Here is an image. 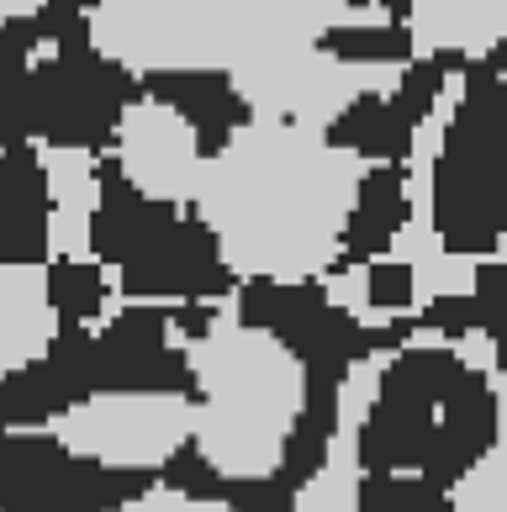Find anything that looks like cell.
<instances>
[{
    "instance_id": "cell-1",
    "label": "cell",
    "mask_w": 507,
    "mask_h": 512,
    "mask_svg": "<svg viewBox=\"0 0 507 512\" xmlns=\"http://www.w3.org/2000/svg\"><path fill=\"white\" fill-rule=\"evenodd\" d=\"M59 444L80 460L117 470H164V460L196 433V402L169 391H96L90 402L64 412Z\"/></svg>"
},
{
    "instance_id": "cell-4",
    "label": "cell",
    "mask_w": 507,
    "mask_h": 512,
    "mask_svg": "<svg viewBox=\"0 0 507 512\" xmlns=\"http://www.w3.org/2000/svg\"><path fill=\"white\" fill-rule=\"evenodd\" d=\"M317 53L338 64H412L418 59V37L407 22H386V27H328L317 37Z\"/></svg>"
},
{
    "instance_id": "cell-8",
    "label": "cell",
    "mask_w": 507,
    "mask_h": 512,
    "mask_svg": "<svg viewBox=\"0 0 507 512\" xmlns=\"http://www.w3.org/2000/svg\"><path fill=\"white\" fill-rule=\"evenodd\" d=\"M455 512H507V444L455 486Z\"/></svg>"
},
{
    "instance_id": "cell-3",
    "label": "cell",
    "mask_w": 507,
    "mask_h": 512,
    "mask_svg": "<svg viewBox=\"0 0 507 512\" xmlns=\"http://www.w3.org/2000/svg\"><path fill=\"white\" fill-rule=\"evenodd\" d=\"M43 291H48V312L59 328H90L106 307V275H101V259H53L43 270Z\"/></svg>"
},
{
    "instance_id": "cell-2",
    "label": "cell",
    "mask_w": 507,
    "mask_h": 512,
    "mask_svg": "<svg viewBox=\"0 0 507 512\" xmlns=\"http://www.w3.org/2000/svg\"><path fill=\"white\" fill-rule=\"evenodd\" d=\"M407 164H370L360 185H354V206L344 227H338V254L328 264V275H354L365 264L386 259V249L397 243V233L412 222V201H407Z\"/></svg>"
},
{
    "instance_id": "cell-5",
    "label": "cell",
    "mask_w": 507,
    "mask_h": 512,
    "mask_svg": "<svg viewBox=\"0 0 507 512\" xmlns=\"http://www.w3.org/2000/svg\"><path fill=\"white\" fill-rule=\"evenodd\" d=\"M360 454H354V433L344 428L338 433V449L328 470L317 476L312 486H302V497H296V512H360Z\"/></svg>"
},
{
    "instance_id": "cell-6",
    "label": "cell",
    "mask_w": 507,
    "mask_h": 512,
    "mask_svg": "<svg viewBox=\"0 0 507 512\" xmlns=\"http://www.w3.org/2000/svg\"><path fill=\"white\" fill-rule=\"evenodd\" d=\"M365 301L375 312H391V317L412 312V301H418V270H412L407 259H375V264H365Z\"/></svg>"
},
{
    "instance_id": "cell-9",
    "label": "cell",
    "mask_w": 507,
    "mask_h": 512,
    "mask_svg": "<svg viewBox=\"0 0 507 512\" xmlns=\"http://www.w3.org/2000/svg\"><path fill=\"white\" fill-rule=\"evenodd\" d=\"M117 512H233L228 502H201V497H185V491H169L164 481L154 491H143L138 502H127Z\"/></svg>"
},
{
    "instance_id": "cell-7",
    "label": "cell",
    "mask_w": 507,
    "mask_h": 512,
    "mask_svg": "<svg viewBox=\"0 0 507 512\" xmlns=\"http://www.w3.org/2000/svg\"><path fill=\"white\" fill-rule=\"evenodd\" d=\"M418 328H423V333H439L444 344H460V338L481 333L476 296H471V291H439V296L418 312Z\"/></svg>"
}]
</instances>
